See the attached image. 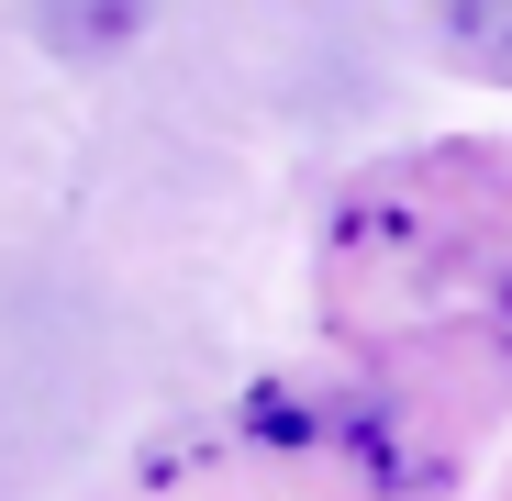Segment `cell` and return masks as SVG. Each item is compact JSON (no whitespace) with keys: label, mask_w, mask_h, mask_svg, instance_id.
Listing matches in <instances>:
<instances>
[{"label":"cell","mask_w":512,"mask_h":501,"mask_svg":"<svg viewBox=\"0 0 512 501\" xmlns=\"http://www.w3.org/2000/svg\"><path fill=\"white\" fill-rule=\"evenodd\" d=\"M156 23V0H34V34L56 56H123Z\"/></svg>","instance_id":"obj_1"},{"label":"cell","mask_w":512,"mask_h":501,"mask_svg":"<svg viewBox=\"0 0 512 501\" xmlns=\"http://www.w3.org/2000/svg\"><path fill=\"white\" fill-rule=\"evenodd\" d=\"M501 334H512V301H501Z\"/></svg>","instance_id":"obj_2"}]
</instances>
